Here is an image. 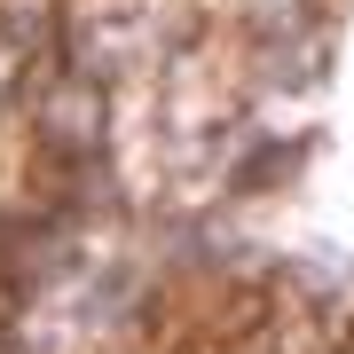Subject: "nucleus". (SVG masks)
<instances>
[{"label":"nucleus","instance_id":"obj_1","mask_svg":"<svg viewBox=\"0 0 354 354\" xmlns=\"http://www.w3.org/2000/svg\"><path fill=\"white\" fill-rule=\"evenodd\" d=\"M252 354H260V346H252Z\"/></svg>","mask_w":354,"mask_h":354}]
</instances>
